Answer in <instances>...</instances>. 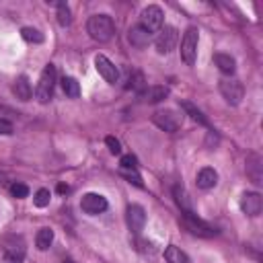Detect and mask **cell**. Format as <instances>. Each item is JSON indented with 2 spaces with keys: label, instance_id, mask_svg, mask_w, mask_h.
<instances>
[{
  "label": "cell",
  "instance_id": "cell-1",
  "mask_svg": "<svg viewBox=\"0 0 263 263\" xmlns=\"http://www.w3.org/2000/svg\"><path fill=\"white\" fill-rule=\"evenodd\" d=\"M86 31L95 41L107 43L115 35V25L109 14H92L86 23Z\"/></svg>",
  "mask_w": 263,
  "mask_h": 263
},
{
  "label": "cell",
  "instance_id": "cell-2",
  "mask_svg": "<svg viewBox=\"0 0 263 263\" xmlns=\"http://www.w3.org/2000/svg\"><path fill=\"white\" fill-rule=\"evenodd\" d=\"M55 66L53 64H47L43 70H41V76H39V82L35 86V99L39 103H49L51 97H53V86H55Z\"/></svg>",
  "mask_w": 263,
  "mask_h": 263
},
{
  "label": "cell",
  "instance_id": "cell-3",
  "mask_svg": "<svg viewBox=\"0 0 263 263\" xmlns=\"http://www.w3.org/2000/svg\"><path fill=\"white\" fill-rule=\"evenodd\" d=\"M152 123L158 125L160 129L173 134L183 125V115L175 109H158L152 113Z\"/></svg>",
  "mask_w": 263,
  "mask_h": 263
},
{
  "label": "cell",
  "instance_id": "cell-4",
  "mask_svg": "<svg viewBox=\"0 0 263 263\" xmlns=\"http://www.w3.org/2000/svg\"><path fill=\"white\" fill-rule=\"evenodd\" d=\"M197 41H199V31L195 27H189L181 39V58L187 66L195 64V55H197Z\"/></svg>",
  "mask_w": 263,
  "mask_h": 263
},
{
  "label": "cell",
  "instance_id": "cell-5",
  "mask_svg": "<svg viewBox=\"0 0 263 263\" xmlns=\"http://www.w3.org/2000/svg\"><path fill=\"white\" fill-rule=\"evenodd\" d=\"M218 86H220V95L224 97V101L228 105H232V107L240 105V101L245 97V88H242L240 80H236V78H222Z\"/></svg>",
  "mask_w": 263,
  "mask_h": 263
},
{
  "label": "cell",
  "instance_id": "cell-6",
  "mask_svg": "<svg viewBox=\"0 0 263 263\" xmlns=\"http://www.w3.org/2000/svg\"><path fill=\"white\" fill-rule=\"evenodd\" d=\"M181 222H183V226L191 232V234H197V236H214L216 234V230L208 224V222H203L197 214H193V210L191 212H181Z\"/></svg>",
  "mask_w": 263,
  "mask_h": 263
},
{
  "label": "cell",
  "instance_id": "cell-7",
  "mask_svg": "<svg viewBox=\"0 0 263 263\" xmlns=\"http://www.w3.org/2000/svg\"><path fill=\"white\" fill-rule=\"evenodd\" d=\"M162 23H164V12L160 10V6L156 4H150L142 10L140 14V25L148 31V33H156L162 29Z\"/></svg>",
  "mask_w": 263,
  "mask_h": 263
},
{
  "label": "cell",
  "instance_id": "cell-8",
  "mask_svg": "<svg viewBox=\"0 0 263 263\" xmlns=\"http://www.w3.org/2000/svg\"><path fill=\"white\" fill-rule=\"evenodd\" d=\"M177 41H179V31H177L175 27H171V25H164V27L158 31V37H156L154 45H156V51H158L160 55H166V53H171V51L175 49Z\"/></svg>",
  "mask_w": 263,
  "mask_h": 263
},
{
  "label": "cell",
  "instance_id": "cell-9",
  "mask_svg": "<svg viewBox=\"0 0 263 263\" xmlns=\"http://www.w3.org/2000/svg\"><path fill=\"white\" fill-rule=\"evenodd\" d=\"M125 222L129 226V230L134 234H140L144 230V224H146V212L140 203H129L127 210H125Z\"/></svg>",
  "mask_w": 263,
  "mask_h": 263
},
{
  "label": "cell",
  "instance_id": "cell-10",
  "mask_svg": "<svg viewBox=\"0 0 263 263\" xmlns=\"http://www.w3.org/2000/svg\"><path fill=\"white\" fill-rule=\"evenodd\" d=\"M107 199L101 195V193H84L82 199H80V208L84 214H90V216H97L101 212L107 210Z\"/></svg>",
  "mask_w": 263,
  "mask_h": 263
},
{
  "label": "cell",
  "instance_id": "cell-11",
  "mask_svg": "<svg viewBox=\"0 0 263 263\" xmlns=\"http://www.w3.org/2000/svg\"><path fill=\"white\" fill-rule=\"evenodd\" d=\"M95 68H97V72H99L109 84H115V82L119 80V70L115 68V64H113L107 55H103V53L95 55Z\"/></svg>",
  "mask_w": 263,
  "mask_h": 263
},
{
  "label": "cell",
  "instance_id": "cell-12",
  "mask_svg": "<svg viewBox=\"0 0 263 263\" xmlns=\"http://www.w3.org/2000/svg\"><path fill=\"white\" fill-rule=\"evenodd\" d=\"M240 210H242V214H247V216H251V218L259 216L261 210H263V197H261L257 191H247V193H242V197H240Z\"/></svg>",
  "mask_w": 263,
  "mask_h": 263
},
{
  "label": "cell",
  "instance_id": "cell-13",
  "mask_svg": "<svg viewBox=\"0 0 263 263\" xmlns=\"http://www.w3.org/2000/svg\"><path fill=\"white\" fill-rule=\"evenodd\" d=\"M2 249H4V255L8 257H14V259H21L25 257V240L16 234H8L2 238Z\"/></svg>",
  "mask_w": 263,
  "mask_h": 263
},
{
  "label": "cell",
  "instance_id": "cell-14",
  "mask_svg": "<svg viewBox=\"0 0 263 263\" xmlns=\"http://www.w3.org/2000/svg\"><path fill=\"white\" fill-rule=\"evenodd\" d=\"M247 175L255 185L263 183V158L257 152H251L247 156Z\"/></svg>",
  "mask_w": 263,
  "mask_h": 263
},
{
  "label": "cell",
  "instance_id": "cell-15",
  "mask_svg": "<svg viewBox=\"0 0 263 263\" xmlns=\"http://www.w3.org/2000/svg\"><path fill=\"white\" fill-rule=\"evenodd\" d=\"M127 39H129V43H132L134 47L142 49V47H148V45H150L152 33H148V31L138 23V25H134V27L127 31Z\"/></svg>",
  "mask_w": 263,
  "mask_h": 263
},
{
  "label": "cell",
  "instance_id": "cell-16",
  "mask_svg": "<svg viewBox=\"0 0 263 263\" xmlns=\"http://www.w3.org/2000/svg\"><path fill=\"white\" fill-rule=\"evenodd\" d=\"M168 97V88L166 86H162V84H152V86H146L142 92H140V99L144 101V103H160V101H164Z\"/></svg>",
  "mask_w": 263,
  "mask_h": 263
},
{
  "label": "cell",
  "instance_id": "cell-17",
  "mask_svg": "<svg viewBox=\"0 0 263 263\" xmlns=\"http://www.w3.org/2000/svg\"><path fill=\"white\" fill-rule=\"evenodd\" d=\"M12 95H14L18 101H29V99H31L33 88H31V82H29V78H27L25 74H21V76L14 80V84H12Z\"/></svg>",
  "mask_w": 263,
  "mask_h": 263
},
{
  "label": "cell",
  "instance_id": "cell-18",
  "mask_svg": "<svg viewBox=\"0 0 263 263\" xmlns=\"http://www.w3.org/2000/svg\"><path fill=\"white\" fill-rule=\"evenodd\" d=\"M214 64L222 74H228V76H232L236 70V62L230 53H214Z\"/></svg>",
  "mask_w": 263,
  "mask_h": 263
},
{
  "label": "cell",
  "instance_id": "cell-19",
  "mask_svg": "<svg viewBox=\"0 0 263 263\" xmlns=\"http://www.w3.org/2000/svg\"><path fill=\"white\" fill-rule=\"evenodd\" d=\"M218 183V173L212 166H203L197 173V187L199 189H212Z\"/></svg>",
  "mask_w": 263,
  "mask_h": 263
},
{
  "label": "cell",
  "instance_id": "cell-20",
  "mask_svg": "<svg viewBox=\"0 0 263 263\" xmlns=\"http://www.w3.org/2000/svg\"><path fill=\"white\" fill-rule=\"evenodd\" d=\"M181 109L185 111V115H189L193 121H197V123H201V125H205V127H210V121H208V117L201 113V109H197L193 103H189V101H181Z\"/></svg>",
  "mask_w": 263,
  "mask_h": 263
},
{
  "label": "cell",
  "instance_id": "cell-21",
  "mask_svg": "<svg viewBox=\"0 0 263 263\" xmlns=\"http://www.w3.org/2000/svg\"><path fill=\"white\" fill-rule=\"evenodd\" d=\"M173 195H175V201H177V205L181 208V212H191V210H193L191 199H189L187 191L183 189V185H175V187H173Z\"/></svg>",
  "mask_w": 263,
  "mask_h": 263
},
{
  "label": "cell",
  "instance_id": "cell-22",
  "mask_svg": "<svg viewBox=\"0 0 263 263\" xmlns=\"http://www.w3.org/2000/svg\"><path fill=\"white\" fill-rule=\"evenodd\" d=\"M164 259H166V263H191V259L175 245H168L164 249Z\"/></svg>",
  "mask_w": 263,
  "mask_h": 263
},
{
  "label": "cell",
  "instance_id": "cell-23",
  "mask_svg": "<svg viewBox=\"0 0 263 263\" xmlns=\"http://www.w3.org/2000/svg\"><path fill=\"white\" fill-rule=\"evenodd\" d=\"M51 242H53V230H51V228H41V230L37 232V236H35L37 249H39V251H47Z\"/></svg>",
  "mask_w": 263,
  "mask_h": 263
},
{
  "label": "cell",
  "instance_id": "cell-24",
  "mask_svg": "<svg viewBox=\"0 0 263 263\" xmlns=\"http://www.w3.org/2000/svg\"><path fill=\"white\" fill-rule=\"evenodd\" d=\"M62 88H64L66 97H70V99H78V95H80V84H78V80L72 78V76H64Z\"/></svg>",
  "mask_w": 263,
  "mask_h": 263
},
{
  "label": "cell",
  "instance_id": "cell-25",
  "mask_svg": "<svg viewBox=\"0 0 263 263\" xmlns=\"http://www.w3.org/2000/svg\"><path fill=\"white\" fill-rule=\"evenodd\" d=\"M55 8H58V23L62 27H68L72 23V12H70V6L66 2H55Z\"/></svg>",
  "mask_w": 263,
  "mask_h": 263
},
{
  "label": "cell",
  "instance_id": "cell-26",
  "mask_svg": "<svg viewBox=\"0 0 263 263\" xmlns=\"http://www.w3.org/2000/svg\"><path fill=\"white\" fill-rule=\"evenodd\" d=\"M21 37L29 43H43V33L33 29V27H23L21 29Z\"/></svg>",
  "mask_w": 263,
  "mask_h": 263
},
{
  "label": "cell",
  "instance_id": "cell-27",
  "mask_svg": "<svg viewBox=\"0 0 263 263\" xmlns=\"http://www.w3.org/2000/svg\"><path fill=\"white\" fill-rule=\"evenodd\" d=\"M127 88H134V90H138V95L146 88V84H144V74L142 72H132V76H129V82L125 84Z\"/></svg>",
  "mask_w": 263,
  "mask_h": 263
},
{
  "label": "cell",
  "instance_id": "cell-28",
  "mask_svg": "<svg viewBox=\"0 0 263 263\" xmlns=\"http://www.w3.org/2000/svg\"><path fill=\"white\" fill-rule=\"evenodd\" d=\"M49 199H51L49 189H37L35 195H33V203H35L37 208H45V205H49Z\"/></svg>",
  "mask_w": 263,
  "mask_h": 263
},
{
  "label": "cell",
  "instance_id": "cell-29",
  "mask_svg": "<svg viewBox=\"0 0 263 263\" xmlns=\"http://www.w3.org/2000/svg\"><path fill=\"white\" fill-rule=\"evenodd\" d=\"M119 164H121V171H138V158L134 154H123Z\"/></svg>",
  "mask_w": 263,
  "mask_h": 263
},
{
  "label": "cell",
  "instance_id": "cell-30",
  "mask_svg": "<svg viewBox=\"0 0 263 263\" xmlns=\"http://www.w3.org/2000/svg\"><path fill=\"white\" fill-rule=\"evenodd\" d=\"M132 245H134V249H138V251H142V253H154V247H152V242H148V240L140 238L138 234L132 238Z\"/></svg>",
  "mask_w": 263,
  "mask_h": 263
},
{
  "label": "cell",
  "instance_id": "cell-31",
  "mask_svg": "<svg viewBox=\"0 0 263 263\" xmlns=\"http://www.w3.org/2000/svg\"><path fill=\"white\" fill-rule=\"evenodd\" d=\"M10 195L16 197V199H23V197L29 195V187L25 183H12L10 185Z\"/></svg>",
  "mask_w": 263,
  "mask_h": 263
},
{
  "label": "cell",
  "instance_id": "cell-32",
  "mask_svg": "<svg viewBox=\"0 0 263 263\" xmlns=\"http://www.w3.org/2000/svg\"><path fill=\"white\" fill-rule=\"evenodd\" d=\"M105 144H107V148H109L111 154H121V142H119L117 138L107 136V138H105Z\"/></svg>",
  "mask_w": 263,
  "mask_h": 263
},
{
  "label": "cell",
  "instance_id": "cell-33",
  "mask_svg": "<svg viewBox=\"0 0 263 263\" xmlns=\"http://www.w3.org/2000/svg\"><path fill=\"white\" fill-rule=\"evenodd\" d=\"M121 175H123L129 183H134L136 187H144V181H142V177L138 175V171H121Z\"/></svg>",
  "mask_w": 263,
  "mask_h": 263
},
{
  "label": "cell",
  "instance_id": "cell-34",
  "mask_svg": "<svg viewBox=\"0 0 263 263\" xmlns=\"http://www.w3.org/2000/svg\"><path fill=\"white\" fill-rule=\"evenodd\" d=\"M12 129H14L12 123H10L8 119H2V117H0V136H10Z\"/></svg>",
  "mask_w": 263,
  "mask_h": 263
},
{
  "label": "cell",
  "instance_id": "cell-35",
  "mask_svg": "<svg viewBox=\"0 0 263 263\" xmlns=\"http://www.w3.org/2000/svg\"><path fill=\"white\" fill-rule=\"evenodd\" d=\"M0 263H23L21 259H14V257H8V255H4L2 259H0Z\"/></svg>",
  "mask_w": 263,
  "mask_h": 263
},
{
  "label": "cell",
  "instance_id": "cell-36",
  "mask_svg": "<svg viewBox=\"0 0 263 263\" xmlns=\"http://www.w3.org/2000/svg\"><path fill=\"white\" fill-rule=\"evenodd\" d=\"M68 191H70V187H68L66 183H60V185H58V193H68Z\"/></svg>",
  "mask_w": 263,
  "mask_h": 263
},
{
  "label": "cell",
  "instance_id": "cell-37",
  "mask_svg": "<svg viewBox=\"0 0 263 263\" xmlns=\"http://www.w3.org/2000/svg\"><path fill=\"white\" fill-rule=\"evenodd\" d=\"M62 263H74V261H72V259H66V261H62Z\"/></svg>",
  "mask_w": 263,
  "mask_h": 263
}]
</instances>
